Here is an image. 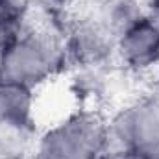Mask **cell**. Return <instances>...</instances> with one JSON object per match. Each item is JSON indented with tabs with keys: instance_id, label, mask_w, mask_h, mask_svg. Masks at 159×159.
<instances>
[{
	"instance_id": "obj_1",
	"label": "cell",
	"mask_w": 159,
	"mask_h": 159,
	"mask_svg": "<svg viewBox=\"0 0 159 159\" xmlns=\"http://www.w3.org/2000/svg\"><path fill=\"white\" fill-rule=\"evenodd\" d=\"M65 63V48L56 34L24 30L0 50V80L34 89Z\"/></svg>"
},
{
	"instance_id": "obj_2",
	"label": "cell",
	"mask_w": 159,
	"mask_h": 159,
	"mask_svg": "<svg viewBox=\"0 0 159 159\" xmlns=\"http://www.w3.org/2000/svg\"><path fill=\"white\" fill-rule=\"evenodd\" d=\"M107 150V124L93 111H78L46 129L35 159H100Z\"/></svg>"
},
{
	"instance_id": "obj_3",
	"label": "cell",
	"mask_w": 159,
	"mask_h": 159,
	"mask_svg": "<svg viewBox=\"0 0 159 159\" xmlns=\"http://www.w3.org/2000/svg\"><path fill=\"white\" fill-rule=\"evenodd\" d=\"M159 144V96L141 98L107 122V148L144 152Z\"/></svg>"
},
{
	"instance_id": "obj_4",
	"label": "cell",
	"mask_w": 159,
	"mask_h": 159,
	"mask_svg": "<svg viewBox=\"0 0 159 159\" xmlns=\"http://www.w3.org/2000/svg\"><path fill=\"white\" fill-rule=\"evenodd\" d=\"M67 63L78 69H102L115 54L117 41L94 20L72 26L63 39Z\"/></svg>"
},
{
	"instance_id": "obj_5",
	"label": "cell",
	"mask_w": 159,
	"mask_h": 159,
	"mask_svg": "<svg viewBox=\"0 0 159 159\" xmlns=\"http://www.w3.org/2000/svg\"><path fill=\"white\" fill-rule=\"evenodd\" d=\"M117 56L131 70H148L159 65V22L143 17L117 39Z\"/></svg>"
},
{
	"instance_id": "obj_6",
	"label": "cell",
	"mask_w": 159,
	"mask_h": 159,
	"mask_svg": "<svg viewBox=\"0 0 159 159\" xmlns=\"http://www.w3.org/2000/svg\"><path fill=\"white\" fill-rule=\"evenodd\" d=\"M34 89L0 80V124L32 128Z\"/></svg>"
},
{
	"instance_id": "obj_7",
	"label": "cell",
	"mask_w": 159,
	"mask_h": 159,
	"mask_svg": "<svg viewBox=\"0 0 159 159\" xmlns=\"http://www.w3.org/2000/svg\"><path fill=\"white\" fill-rule=\"evenodd\" d=\"M143 17L144 7L139 0H100L94 22L117 41Z\"/></svg>"
},
{
	"instance_id": "obj_8",
	"label": "cell",
	"mask_w": 159,
	"mask_h": 159,
	"mask_svg": "<svg viewBox=\"0 0 159 159\" xmlns=\"http://www.w3.org/2000/svg\"><path fill=\"white\" fill-rule=\"evenodd\" d=\"M26 9L20 0H0V50L24 32Z\"/></svg>"
},
{
	"instance_id": "obj_9",
	"label": "cell",
	"mask_w": 159,
	"mask_h": 159,
	"mask_svg": "<svg viewBox=\"0 0 159 159\" xmlns=\"http://www.w3.org/2000/svg\"><path fill=\"white\" fill-rule=\"evenodd\" d=\"M100 159H144L141 152L124 150V148H107Z\"/></svg>"
},
{
	"instance_id": "obj_10",
	"label": "cell",
	"mask_w": 159,
	"mask_h": 159,
	"mask_svg": "<svg viewBox=\"0 0 159 159\" xmlns=\"http://www.w3.org/2000/svg\"><path fill=\"white\" fill-rule=\"evenodd\" d=\"M141 154H143L144 159H159V144L148 148V150H144V152H141Z\"/></svg>"
},
{
	"instance_id": "obj_11",
	"label": "cell",
	"mask_w": 159,
	"mask_h": 159,
	"mask_svg": "<svg viewBox=\"0 0 159 159\" xmlns=\"http://www.w3.org/2000/svg\"><path fill=\"white\" fill-rule=\"evenodd\" d=\"M50 2H54V4H63V2H69V0H50Z\"/></svg>"
},
{
	"instance_id": "obj_12",
	"label": "cell",
	"mask_w": 159,
	"mask_h": 159,
	"mask_svg": "<svg viewBox=\"0 0 159 159\" xmlns=\"http://www.w3.org/2000/svg\"><path fill=\"white\" fill-rule=\"evenodd\" d=\"M157 85H159V65H157Z\"/></svg>"
}]
</instances>
